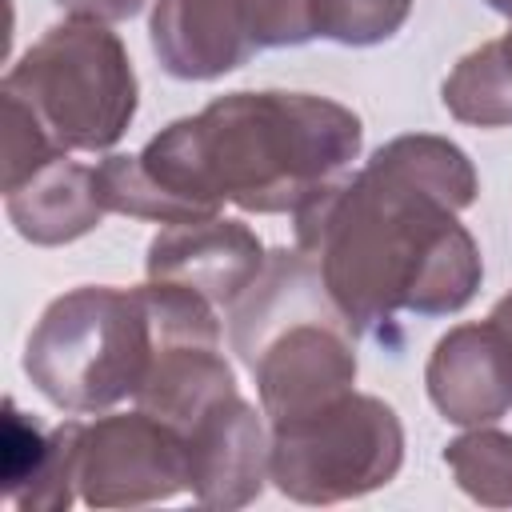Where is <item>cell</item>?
<instances>
[{
  "label": "cell",
  "mask_w": 512,
  "mask_h": 512,
  "mask_svg": "<svg viewBox=\"0 0 512 512\" xmlns=\"http://www.w3.org/2000/svg\"><path fill=\"white\" fill-rule=\"evenodd\" d=\"M476 192L480 180L460 144L408 132L292 212L296 248L316 260L356 332L388 336L396 312L452 316L476 296L484 260L456 220Z\"/></svg>",
  "instance_id": "cell-1"
},
{
  "label": "cell",
  "mask_w": 512,
  "mask_h": 512,
  "mask_svg": "<svg viewBox=\"0 0 512 512\" xmlns=\"http://www.w3.org/2000/svg\"><path fill=\"white\" fill-rule=\"evenodd\" d=\"M364 128L352 108L312 92H228L196 116L160 128L140 164L204 216L220 204L244 212H296L348 176Z\"/></svg>",
  "instance_id": "cell-2"
},
{
  "label": "cell",
  "mask_w": 512,
  "mask_h": 512,
  "mask_svg": "<svg viewBox=\"0 0 512 512\" xmlns=\"http://www.w3.org/2000/svg\"><path fill=\"white\" fill-rule=\"evenodd\" d=\"M352 324L332 304L308 252H272L256 284L232 304V348L252 368L268 424L308 416L356 384Z\"/></svg>",
  "instance_id": "cell-3"
},
{
  "label": "cell",
  "mask_w": 512,
  "mask_h": 512,
  "mask_svg": "<svg viewBox=\"0 0 512 512\" xmlns=\"http://www.w3.org/2000/svg\"><path fill=\"white\" fill-rule=\"evenodd\" d=\"M156 328L144 288L84 284L56 296L24 344L32 388L64 412H104L136 396Z\"/></svg>",
  "instance_id": "cell-4"
},
{
  "label": "cell",
  "mask_w": 512,
  "mask_h": 512,
  "mask_svg": "<svg viewBox=\"0 0 512 512\" xmlns=\"http://www.w3.org/2000/svg\"><path fill=\"white\" fill-rule=\"evenodd\" d=\"M60 152H104L136 116V72L120 36L100 20L52 24L0 80Z\"/></svg>",
  "instance_id": "cell-5"
},
{
  "label": "cell",
  "mask_w": 512,
  "mask_h": 512,
  "mask_svg": "<svg viewBox=\"0 0 512 512\" xmlns=\"http://www.w3.org/2000/svg\"><path fill=\"white\" fill-rule=\"evenodd\" d=\"M272 484L296 504H340L384 488L404 464V424L380 396L344 392L340 400L268 424Z\"/></svg>",
  "instance_id": "cell-6"
},
{
  "label": "cell",
  "mask_w": 512,
  "mask_h": 512,
  "mask_svg": "<svg viewBox=\"0 0 512 512\" xmlns=\"http://www.w3.org/2000/svg\"><path fill=\"white\" fill-rule=\"evenodd\" d=\"M188 488V444L168 420L136 408L80 424L76 492L88 508H140Z\"/></svg>",
  "instance_id": "cell-7"
},
{
  "label": "cell",
  "mask_w": 512,
  "mask_h": 512,
  "mask_svg": "<svg viewBox=\"0 0 512 512\" xmlns=\"http://www.w3.org/2000/svg\"><path fill=\"white\" fill-rule=\"evenodd\" d=\"M268 256L260 236L228 216H204L184 224H164L144 256L148 280L180 284L216 308H232L264 272Z\"/></svg>",
  "instance_id": "cell-8"
},
{
  "label": "cell",
  "mask_w": 512,
  "mask_h": 512,
  "mask_svg": "<svg viewBox=\"0 0 512 512\" xmlns=\"http://www.w3.org/2000/svg\"><path fill=\"white\" fill-rule=\"evenodd\" d=\"M240 392L212 404L184 428L188 488L208 508H244L264 492L272 432Z\"/></svg>",
  "instance_id": "cell-9"
},
{
  "label": "cell",
  "mask_w": 512,
  "mask_h": 512,
  "mask_svg": "<svg viewBox=\"0 0 512 512\" xmlns=\"http://www.w3.org/2000/svg\"><path fill=\"white\" fill-rule=\"evenodd\" d=\"M436 412L452 424L480 428L512 408V348L504 332L484 324H460L436 340L424 368Z\"/></svg>",
  "instance_id": "cell-10"
},
{
  "label": "cell",
  "mask_w": 512,
  "mask_h": 512,
  "mask_svg": "<svg viewBox=\"0 0 512 512\" xmlns=\"http://www.w3.org/2000/svg\"><path fill=\"white\" fill-rule=\"evenodd\" d=\"M148 40L160 68L176 80L228 76L256 52L240 0H156Z\"/></svg>",
  "instance_id": "cell-11"
},
{
  "label": "cell",
  "mask_w": 512,
  "mask_h": 512,
  "mask_svg": "<svg viewBox=\"0 0 512 512\" xmlns=\"http://www.w3.org/2000/svg\"><path fill=\"white\" fill-rule=\"evenodd\" d=\"M4 212L28 244L56 248V244H68V240H80L84 232H92L108 216V204L100 196L96 168L76 164L64 152V156L40 164L16 188H8Z\"/></svg>",
  "instance_id": "cell-12"
},
{
  "label": "cell",
  "mask_w": 512,
  "mask_h": 512,
  "mask_svg": "<svg viewBox=\"0 0 512 512\" xmlns=\"http://www.w3.org/2000/svg\"><path fill=\"white\" fill-rule=\"evenodd\" d=\"M76 432L80 420H64L44 432L12 400L0 432V476L4 496L20 512H64L76 492Z\"/></svg>",
  "instance_id": "cell-13"
},
{
  "label": "cell",
  "mask_w": 512,
  "mask_h": 512,
  "mask_svg": "<svg viewBox=\"0 0 512 512\" xmlns=\"http://www.w3.org/2000/svg\"><path fill=\"white\" fill-rule=\"evenodd\" d=\"M444 108L460 124L476 128H508L512 124V60L504 40H488L456 60L440 88Z\"/></svg>",
  "instance_id": "cell-14"
},
{
  "label": "cell",
  "mask_w": 512,
  "mask_h": 512,
  "mask_svg": "<svg viewBox=\"0 0 512 512\" xmlns=\"http://www.w3.org/2000/svg\"><path fill=\"white\" fill-rule=\"evenodd\" d=\"M444 464L464 496L484 508H512V432L472 428L444 448Z\"/></svg>",
  "instance_id": "cell-15"
},
{
  "label": "cell",
  "mask_w": 512,
  "mask_h": 512,
  "mask_svg": "<svg viewBox=\"0 0 512 512\" xmlns=\"http://www.w3.org/2000/svg\"><path fill=\"white\" fill-rule=\"evenodd\" d=\"M96 184L100 196L108 204V212H124L136 220H156V224H184V220H204L200 208H192L188 200L172 196L164 184H156L148 176V168L140 164V156H108L96 164Z\"/></svg>",
  "instance_id": "cell-16"
},
{
  "label": "cell",
  "mask_w": 512,
  "mask_h": 512,
  "mask_svg": "<svg viewBox=\"0 0 512 512\" xmlns=\"http://www.w3.org/2000/svg\"><path fill=\"white\" fill-rule=\"evenodd\" d=\"M412 12V0H312V24L316 36L348 44V48H372L392 40Z\"/></svg>",
  "instance_id": "cell-17"
},
{
  "label": "cell",
  "mask_w": 512,
  "mask_h": 512,
  "mask_svg": "<svg viewBox=\"0 0 512 512\" xmlns=\"http://www.w3.org/2000/svg\"><path fill=\"white\" fill-rule=\"evenodd\" d=\"M0 100H4V192H8L20 180H28L40 164H48V160H56L64 152L48 140V132L40 128V120L16 96H4L0 92Z\"/></svg>",
  "instance_id": "cell-18"
},
{
  "label": "cell",
  "mask_w": 512,
  "mask_h": 512,
  "mask_svg": "<svg viewBox=\"0 0 512 512\" xmlns=\"http://www.w3.org/2000/svg\"><path fill=\"white\" fill-rule=\"evenodd\" d=\"M256 48H296L316 40L312 0H240Z\"/></svg>",
  "instance_id": "cell-19"
},
{
  "label": "cell",
  "mask_w": 512,
  "mask_h": 512,
  "mask_svg": "<svg viewBox=\"0 0 512 512\" xmlns=\"http://www.w3.org/2000/svg\"><path fill=\"white\" fill-rule=\"evenodd\" d=\"M56 8H64L76 20H100V24H116V20H132L144 0H52Z\"/></svg>",
  "instance_id": "cell-20"
},
{
  "label": "cell",
  "mask_w": 512,
  "mask_h": 512,
  "mask_svg": "<svg viewBox=\"0 0 512 512\" xmlns=\"http://www.w3.org/2000/svg\"><path fill=\"white\" fill-rule=\"evenodd\" d=\"M488 320L504 332V340H508V348H512V292L496 300V308H492V316H488Z\"/></svg>",
  "instance_id": "cell-21"
},
{
  "label": "cell",
  "mask_w": 512,
  "mask_h": 512,
  "mask_svg": "<svg viewBox=\"0 0 512 512\" xmlns=\"http://www.w3.org/2000/svg\"><path fill=\"white\" fill-rule=\"evenodd\" d=\"M484 4H488L492 12H500V16H508V20H512V0H484Z\"/></svg>",
  "instance_id": "cell-22"
},
{
  "label": "cell",
  "mask_w": 512,
  "mask_h": 512,
  "mask_svg": "<svg viewBox=\"0 0 512 512\" xmlns=\"http://www.w3.org/2000/svg\"><path fill=\"white\" fill-rule=\"evenodd\" d=\"M500 40H504V52H508V60H512V28H508V32L500 36Z\"/></svg>",
  "instance_id": "cell-23"
}]
</instances>
